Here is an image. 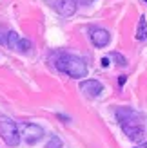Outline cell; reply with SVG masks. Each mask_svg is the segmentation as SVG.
<instances>
[{
	"instance_id": "7c38bea8",
	"label": "cell",
	"mask_w": 147,
	"mask_h": 148,
	"mask_svg": "<svg viewBox=\"0 0 147 148\" xmlns=\"http://www.w3.org/2000/svg\"><path fill=\"white\" fill-rule=\"evenodd\" d=\"M109 65V58H102V67H107Z\"/></svg>"
},
{
	"instance_id": "277c9868",
	"label": "cell",
	"mask_w": 147,
	"mask_h": 148,
	"mask_svg": "<svg viewBox=\"0 0 147 148\" xmlns=\"http://www.w3.org/2000/svg\"><path fill=\"white\" fill-rule=\"evenodd\" d=\"M0 43L9 47L11 51H17V53H29V49H31V42L20 38L17 31H7L6 36H0Z\"/></svg>"
},
{
	"instance_id": "3957f363",
	"label": "cell",
	"mask_w": 147,
	"mask_h": 148,
	"mask_svg": "<svg viewBox=\"0 0 147 148\" xmlns=\"http://www.w3.org/2000/svg\"><path fill=\"white\" fill-rule=\"evenodd\" d=\"M0 137L7 146H18L20 143V128L11 117L0 116Z\"/></svg>"
},
{
	"instance_id": "7a4b0ae2",
	"label": "cell",
	"mask_w": 147,
	"mask_h": 148,
	"mask_svg": "<svg viewBox=\"0 0 147 148\" xmlns=\"http://www.w3.org/2000/svg\"><path fill=\"white\" fill-rule=\"evenodd\" d=\"M55 65L56 69L67 74V76L75 78V79H80V78H85L87 76V63L84 58L80 56H75V54H58L56 60H55Z\"/></svg>"
},
{
	"instance_id": "52a82bcc",
	"label": "cell",
	"mask_w": 147,
	"mask_h": 148,
	"mask_svg": "<svg viewBox=\"0 0 147 148\" xmlns=\"http://www.w3.org/2000/svg\"><path fill=\"white\" fill-rule=\"evenodd\" d=\"M80 90H82V94L85 98L94 99V98H98V96H102L104 85H102L98 79H84L82 83H80Z\"/></svg>"
},
{
	"instance_id": "30bf717a",
	"label": "cell",
	"mask_w": 147,
	"mask_h": 148,
	"mask_svg": "<svg viewBox=\"0 0 147 148\" xmlns=\"http://www.w3.org/2000/svg\"><path fill=\"white\" fill-rule=\"evenodd\" d=\"M62 139L58 137V136H51V139H49V143H47V146L46 148H62Z\"/></svg>"
},
{
	"instance_id": "5bb4252c",
	"label": "cell",
	"mask_w": 147,
	"mask_h": 148,
	"mask_svg": "<svg viewBox=\"0 0 147 148\" xmlns=\"http://www.w3.org/2000/svg\"><path fill=\"white\" fill-rule=\"evenodd\" d=\"M135 148H147V141H144V143H140V145H136Z\"/></svg>"
},
{
	"instance_id": "5b68a950",
	"label": "cell",
	"mask_w": 147,
	"mask_h": 148,
	"mask_svg": "<svg viewBox=\"0 0 147 148\" xmlns=\"http://www.w3.org/2000/svg\"><path fill=\"white\" fill-rule=\"evenodd\" d=\"M20 137L27 145H35L44 137V128L36 123H24L20 127Z\"/></svg>"
},
{
	"instance_id": "9c48e42d",
	"label": "cell",
	"mask_w": 147,
	"mask_h": 148,
	"mask_svg": "<svg viewBox=\"0 0 147 148\" xmlns=\"http://www.w3.org/2000/svg\"><path fill=\"white\" fill-rule=\"evenodd\" d=\"M136 40H147V20L144 14L140 16V22L136 27Z\"/></svg>"
},
{
	"instance_id": "8fae6325",
	"label": "cell",
	"mask_w": 147,
	"mask_h": 148,
	"mask_svg": "<svg viewBox=\"0 0 147 148\" xmlns=\"http://www.w3.org/2000/svg\"><path fill=\"white\" fill-rule=\"evenodd\" d=\"M109 58H113V60H116V65H120V67H123V65H127V60L123 58L120 53H111L109 54Z\"/></svg>"
},
{
	"instance_id": "6da1fadb",
	"label": "cell",
	"mask_w": 147,
	"mask_h": 148,
	"mask_svg": "<svg viewBox=\"0 0 147 148\" xmlns=\"http://www.w3.org/2000/svg\"><path fill=\"white\" fill-rule=\"evenodd\" d=\"M114 116L120 123L123 134L131 141H142L145 136V119L138 110L131 108V107H118Z\"/></svg>"
},
{
	"instance_id": "8992f818",
	"label": "cell",
	"mask_w": 147,
	"mask_h": 148,
	"mask_svg": "<svg viewBox=\"0 0 147 148\" xmlns=\"http://www.w3.org/2000/svg\"><path fill=\"white\" fill-rule=\"evenodd\" d=\"M55 13L60 16H73L76 13V2L75 0H44Z\"/></svg>"
},
{
	"instance_id": "2e32d148",
	"label": "cell",
	"mask_w": 147,
	"mask_h": 148,
	"mask_svg": "<svg viewBox=\"0 0 147 148\" xmlns=\"http://www.w3.org/2000/svg\"><path fill=\"white\" fill-rule=\"evenodd\" d=\"M144 2H147V0H144Z\"/></svg>"
},
{
	"instance_id": "ba28073f",
	"label": "cell",
	"mask_w": 147,
	"mask_h": 148,
	"mask_svg": "<svg viewBox=\"0 0 147 148\" xmlns=\"http://www.w3.org/2000/svg\"><path fill=\"white\" fill-rule=\"evenodd\" d=\"M89 38H91L94 47L102 49V47H107L109 45V42H111V33H109L107 29H104V27H91Z\"/></svg>"
},
{
	"instance_id": "4fadbf2b",
	"label": "cell",
	"mask_w": 147,
	"mask_h": 148,
	"mask_svg": "<svg viewBox=\"0 0 147 148\" xmlns=\"http://www.w3.org/2000/svg\"><path fill=\"white\" fill-rule=\"evenodd\" d=\"M75 2H76V4H91L93 0H75Z\"/></svg>"
},
{
	"instance_id": "9a60e30c",
	"label": "cell",
	"mask_w": 147,
	"mask_h": 148,
	"mask_svg": "<svg viewBox=\"0 0 147 148\" xmlns=\"http://www.w3.org/2000/svg\"><path fill=\"white\" fill-rule=\"evenodd\" d=\"M118 83H120V85H123V83H126V76H120V79H118Z\"/></svg>"
}]
</instances>
